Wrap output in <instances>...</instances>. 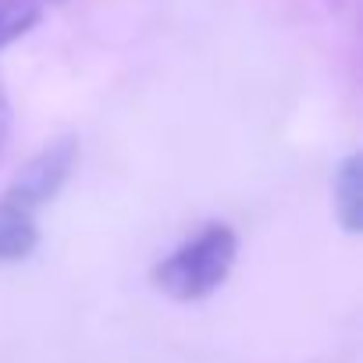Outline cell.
Listing matches in <instances>:
<instances>
[{"label": "cell", "instance_id": "6da1fadb", "mask_svg": "<svg viewBox=\"0 0 363 363\" xmlns=\"http://www.w3.org/2000/svg\"><path fill=\"white\" fill-rule=\"evenodd\" d=\"M235 253H239L235 232L214 221L200 228L193 239H186L178 250H171L153 267V285L178 303L207 299L214 289H221V281L235 267Z\"/></svg>", "mask_w": 363, "mask_h": 363}, {"label": "cell", "instance_id": "7a4b0ae2", "mask_svg": "<svg viewBox=\"0 0 363 363\" xmlns=\"http://www.w3.org/2000/svg\"><path fill=\"white\" fill-rule=\"evenodd\" d=\"M79 160V143L72 135H61L57 143L43 146L15 178H11V186H8V203L33 214L36 207H43L47 200H54L61 193V186L68 182L72 167Z\"/></svg>", "mask_w": 363, "mask_h": 363}, {"label": "cell", "instance_id": "3957f363", "mask_svg": "<svg viewBox=\"0 0 363 363\" xmlns=\"http://www.w3.org/2000/svg\"><path fill=\"white\" fill-rule=\"evenodd\" d=\"M335 214L345 232L363 228V157L349 153L335 171Z\"/></svg>", "mask_w": 363, "mask_h": 363}, {"label": "cell", "instance_id": "277c9868", "mask_svg": "<svg viewBox=\"0 0 363 363\" xmlns=\"http://www.w3.org/2000/svg\"><path fill=\"white\" fill-rule=\"evenodd\" d=\"M36 242H40V232H36L33 214L11 207L8 200H0V264L29 257L36 250Z\"/></svg>", "mask_w": 363, "mask_h": 363}, {"label": "cell", "instance_id": "5b68a950", "mask_svg": "<svg viewBox=\"0 0 363 363\" xmlns=\"http://www.w3.org/2000/svg\"><path fill=\"white\" fill-rule=\"evenodd\" d=\"M43 15L40 0H0V50L22 40Z\"/></svg>", "mask_w": 363, "mask_h": 363}, {"label": "cell", "instance_id": "8992f818", "mask_svg": "<svg viewBox=\"0 0 363 363\" xmlns=\"http://www.w3.org/2000/svg\"><path fill=\"white\" fill-rule=\"evenodd\" d=\"M8 135H11V107H8L4 89H0V157L8 150Z\"/></svg>", "mask_w": 363, "mask_h": 363}]
</instances>
